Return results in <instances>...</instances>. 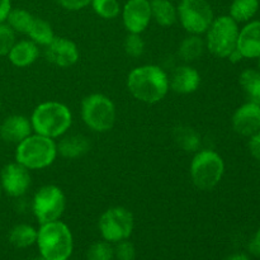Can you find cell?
Listing matches in <instances>:
<instances>
[{"mask_svg":"<svg viewBox=\"0 0 260 260\" xmlns=\"http://www.w3.org/2000/svg\"><path fill=\"white\" fill-rule=\"evenodd\" d=\"M128 93L145 104H156L169 93V75L159 65L137 66L127 76Z\"/></svg>","mask_w":260,"mask_h":260,"instance_id":"obj_1","label":"cell"},{"mask_svg":"<svg viewBox=\"0 0 260 260\" xmlns=\"http://www.w3.org/2000/svg\"><path fill=\"white\" fill-rule=\"evenodd\" d=\"M35 134L58 140L66 135L73 124V113L66 104L56 101L38 104L30 116Z\"/></svg>","mask_w":260,"mask_h":260,"instance_id":"obj_2","label":"cell"},{"mask_svg":"<svg viewBox=\"0 0 260 260\" xmlns=\"http://www.w3.org/2000/svg\"><path fill=\"white\" fill-rule=\"evenodd\" d=\"M36 245L46 260H69L74 250L73 234L61 220L42 223L37 230Z\"/></svg>","mask_w":260,"mask_h":260,"instance_id":"obj_3","label":"cell"},{"mask_svg":"<svg viewBox=\"0 0 260 260\" xmlns=\"http://www.w3.org/2000/svg\"><path fill=\"white\" fill-rule=\"evenodd\" d=\"M57 155L56 140L35 132L15 147V161L28 170H42L51 167Z\"/></svg>","mask_w":260,"mask_h":260,"instance_id":"obj_4","label":"cell"},{"mask_svg":"<svg viewBox=\"0 0 260 260\" xmlns=\"http://www.w3.org/2000/svg\"><path fill=\"white\" fill-rule=\"evenodd\" d=\"M225 162L215 150L203 149L194 152L189 165V175L193 185L200 190H212L222 180Z\"/></svg>","mask_w":260,"mask_h":260,"instance_id":"obj_5","label":"cell"},{"mask_svg":"<svg viewBox=\"0 0 260 260\" xmlns=\"http://www.w3.org/2000/svg\"><path fill=\"white\" fill-rule=\"evenodd\" d=\"M80 113L84 124L96 134L111 131L117 119L116 104L102 93L86 95L81 102Z\"/></svg>","mask_w":260,"mask_h":260,"instance_id":"obj_6","label":"cell"},{"mask_svg":"<svg viewBox=\"0 0 260 260\" xmlns=\"http://www.w3.org/2000/svg\"><path fill=\"white\" fill-rule=\"evenodd\" d=\"M239 30V23L230 15L216 17L205 33L206 50L218 58H228L236 50Z\"/></svg>","mask_w":260,"mask_h":260,"instance_id":"obj_7","label":"cell"},{"mask_svg":"<svg viewBox=\"0 0 260 260\" xmlns=\"http://www.w3.org/2000/svg\"><path fill=\"white\" fill-rule=\"evenodd\" d=\"M66 208V196L60 187L47 184L35 193L32 212L40 225L61 220Z\"/></svg>","mask_w":260,"mask_h":260,"instance_id":"obj_8","label":"cell"},{"mask_svg":"<svg viewBox=\"0 0 260 260\" xmlns=\"http://www.w3.org/2000/svg\"><path fill=\"white\" fill-rule=\"evenodd\" d=\"M134 228V215L128 208L122 206H114L106 210L98 221V229L102 238L111 244L129 239Z\"/></svg>","mask_w":260,"mask_h":260,"instance_id":"obj_9","label":"cell"},{"mask_svg":"<svg viewBox=\"0 0 260 260\" xmlns=\"http://www.w3.org/2000/svg\"><path fill=\"white\" fill-rule=\"evenodd\" d=\"M177 10L178 20L189 35H205L215 19L208 0H180Z\"/></svg>","mask_w":260,"mask_h":260,"instance_id":"obj_10","label":"cell"},{"mask_svg":"<svg viewBox=\"0 0 260 260\" xmlns=\"http://www.w3.org/2000/svg\"><path fill=\"white\" fill-rule=\"evenodd\" d=\"M32 183L30 170L19 162H9L0 172L2 190L12 198H20L28 192Z\"/></svg>","mask_w":260,"mask_h":260,"instance_id":"obj_11","label":"cell"},{"mask_svg":"<svg viewBox=\"0 0 260 260\" xmlns=\"http://www.w3.org/2000/svg\"><path fill=\"white\" fill-rule=\"evenodd\" d=\"M121 15L127 32L141 35L152 20L150 0H127L122 7Z\"/></svg>","mask_w":260,"mask_h":260,"instance_id":"obj_12","label":"cell"},{"mask_svg":"<svg viewBox=\"0 0 260 260\" xmlns=\"http://www.w3.org/2000/svg\"><path fill=\"white\" fill-rule=\"evenodd\" d=\"M45 57L52 65L66 69L78 62L80 52L74 41L66 37H55L45 47Z\"/></svg>","mask_w":260,"mask_h":260,"instance_id":"obj_13","label":"cell"},{"mask_svg":"<svg viewBox=\"0 0 260 260\" xmlns=\"http://www.w3.org/2000/svg\"><path fill=\"white\" fill-rule=\"evenodd\" d=\"M234 131L244 137H251L260 131V104L248 103L239 107L231 118Z\"/></svg>","mask_w":260,"mask_h":260,"instance_id":"obj_14","label":"cell"},{"mask_svg":"<svg viewBox=\"0 0 260 260\" xmlns=\"http://www.w3.org/2000/svg\"><path fill=\"white\" fill-rule=\"evenodd\" d=\"M201 74L189 63H184L174 69L169 76L170 90L182 95H188L198 90L201 85Z\"/></svg>","mask_w":260,"mask_h":260,"instance_id":"obj_15","label":"cell"},{"mask_svg":"<svg viewBox=\"0 0 260 260\" xmlns=\"http://www.w3.org/2000/svg\"><path fill=\"white\" fill-rule=\"evenodd\" d=\"M30 134H33L30 119L23 114L5 117L0 123V139L7 144L18 145Z\"/></svg>","mask_w":260,"mask_h":260,"instance_id":"obj_16","label":"cell"},{"mask_svg":"<svg viewBox=\"0 0 260 260\" xmlns=\"http://www.w3.org/2000/svg\"><path fill=\"white\" fill-rule=\"evenodd\" d=\"M236 50L244 58L260 57V20L248 22L239 30Z\"/></svg>","mask_w":260,"mask_h":260,"instance_id":"obj_17","label":"cell"},{"mask_svg":"<svg viewBox=\"0 0 260 260\" xmlns=\"http://www.w3.org/2000/svg\"><path fill=\"white\" fill-rule=\"evenodd\" d=\"M38 56H40V46L28 38V40L17 41L7 57L13 66L23 69L33 65L37 61Z\"/></svg>","mask_w":260,"mask_h":260,"instance_id":"obj_18","label":"cell"},{"mask_svg":"<svg viewBox=\"0 0 260 260\" xmlns=\"http://www.w3.org/2000/svg\"><path fill=\"white\" fill-rule=\"evenodd\" d=\"M56 144L57 154L69 160L79 159L90 150V141L84 135H63Z\"/></svg>","mask_w":260,"mask_h":260,"instance_id":"obj_19","label":"cell"},{"mask_svg":"<svg viewBox=\"0 0 260 260\" xmlns=\"http://www.w3.org/2000/svg\"><path fill=\"white\" fill-rule=\"evenodd\" d=\"M206 51L205 38L201 35H189L185 36L179 43L178 47V56L184 61L185 63L194 62L200 60Z\"/></svg>","mask_w":260,"mask_h":260,"instance_id":"obj_20","label":"cell"},{"mask_svg":"<svg viewBox=\"0 0 260 260\" xmlns=\"http://www.w3.org/2000/svg\"><path fill=\"white\" fill-rule=\"evenodd\" d=\"M152 20L161 27H170L178 20L177 7L170 0H150Z\"/></svg>","mask_w":260,"mask_h":260,"instance_id":"obj_21","label":"cell"},{"mask_svg":"<svg viewBox=\"0 0 260 260\" xmlns=\"http://www.w3.org/2000/svg\"><path fill=\"white\" fill-rule=\"evenodd\" d=\"M8 240L14 248L27 249L37 241V230L28 223H18L10 229Z\"/></svg>","mask_w":260,"mask_h":260,"instance_id":"obj_22","label":"cell"},{"mask_svg":"<svg viewBox=\"0 0 260 260\" xmlns=\"http://www.w3.org/2000/svg\"><path fill=\"white\" fill-rule=\"evenodd\" d=\"M174 142L185 152H197L201 149V136L193 127L178 126L173 131Z\"/></svg>","mask_w":260,"mask_h":260,"instance_id":"obj_23","label":"cell"},{"mask_svg":"<svg viewBox=\"0 0 260 260\" xmlns=\"http://www.w3.org/2000/svg\"><path fill=\"white\" fill-rule=\"evenodd\" d=\"M239 83L249 102L260 104V71L246 69L239 76Z\"/></svg>","mask_w":260,"mask_h":260,"instance_id":"obj_24","label":"cell"},{"mask_svg":"<svg viewBox=\"0 0 260 260\" xmlns=\"http://www.w3.org/2000/svg\"><path fill=\"white\" fill-rule=\"evenodd\" d=\"M27 37L38 46L46 47L56 37L53 28L47 20L36 17L27 33Z\"/></svg>","mask_w":260,"mask_h":260,"instance_id":"obj_25","label":"cell"},{"mask_svg":"<svg viewBox=\"0 0 260 260\" xmlns=\"http://www.w3.org/2000/svg\"><path fill=\"white\" fill-rule=\"evenodd\" d=\"M260 0H234L230 5V17L236 23H248L258 13Z\"/></svg>","mask_w":260,"mask_h":260,"instance_id":"obj_26","label":"cell"},{"mask_svg":"<svg viewBox=\"0 0 260 260\" xmlns=\"http://www.w3.org/2000/svg\"><path fill=\"white\" fill-rule=\"evenodd\" d=\"M35 18L36 17L32 13L23 9V8H12V10H10L9 14H8L5 23H7L15 33H20V35L27 36L28 30H29Z\"/></svg>","mask_w":260,"mask_h":260,"instance_id":"obj_27","label":"cell"},{"mask_svg":"<svg viewBox=\"0 0 260 260\" xmlns=\"http://www.w3.org/2000/svg\"><path fill=\"white\" fill-rule=\"evenodd\" d=\"M90 5L94 13L103 19H114L122 10L118 0H91Z\"/></svg>","mask_w":260,"mask_h":260,"instance_id":"obj_28","label":"cell"},{"mask_svg":"<svg viewBox=\"0 0 260 260\" xmlns=\"http://www.w3.org/2000/svg\"><path fill=\"white\" fill-rule=\"evenodd\" d=\"M113 245L106 240L95 241L86 251V260H113Z\"/></svg>","mask_w":260,"mask_h":260,"instance_id":"obj_29","label":"cell"},{"mask_svg":"<svg viewBox=\"0 0 260 260\" xmlns=\"http://www.w3.org/2000/svg\"><path fill=\"white\" fill-rule=\"evenodd\" d=\"M145 41L139 33H128L124 38L123 50L127 56L134 58H139L145 52Z\"/></svg>","mask_w":260,"mask_h":260,"instance_id":"obj_30","label":"cell"},{"mask_svg":"<svg viewBox=\"0 0 260 260\" xmlns=\"http://www.w3.org/2000/svg\"><path fill=\"white\" fill-rule=\"evenodd\" d=\"M15 42H17V33L5 22L0 23V57L7 56Z\"/></svg>","mask_w":260,"mask_h":260,"instance_id":"obj_31","label":"cell"},{"mask_svg":"<svg viewBox=\"0 0 260 260\" xmlns=\"http://www.w3.org/2000/svg\"><path fill=\"white\" fill-rule=\"evenodd\" d=\"M114 259L116 260H135L136 259V249L135 245L127 240L118 241L113 246Z\"/></svg>","mask_w":260,"mask_h":260,"instance_id":"obj_32","label":"cell"},{"mask_svg":"<svg viewBox=\"0 0 260 260\" xmlns=\"http://www.w3.org/2000/svg\"><path fill=\"white\" fill-rule=\"evenodd\" d=\"M56 2L63 9L70 10V12H79L89 7L91 0H56Z\"/></svg>","mask_w":260,"mask_h":260,"instance_id":"obj_33","label":"cell"},{"mask_svg":"<svg viewBox=\"0 0 260 260\" xmlns=\"http://www.w3.org/2000/svg\"><path fill=\"white\" fill-rule=\"evenodd\" d=\"M249 150H250L251 155L260 161V131L258 134H255L254 136L250 137V141H249Z\"/></svg>","mask_w":260,"mask_h":260,"instance_id":"obj_34","label":"cell"},{"mask_svg":"<svg viewBox=\"0 0 260 260\" xmlns=\"http://www.w3.org/2000/svg\"><path fill=\"white\" fill-rule=\"evenodd\" d=\"M249 251L253 254L254 256H259L260 258V229L256 231L254 238L251 239L250 244H249Z\"/></svg>","mask_w":260,"mask_h":260,"instance_id":"obj_35","label":"cell"},{"mask_svg":"<svg viewBox=\"0 0 260 260\" xmlns=\"http://www.w3.org/2000/svg\"><path fill=\"white\" fill-rule=\"evenodd\" d=\"M10 10H12V0H0V23L7 20Z\"/></svg>","mask_w":260,"mask_h":260,"instance_id":"obj_36","label":"cell"},{"mask_svg":"<svg viewBox=\"0 0 260 260\" xmlns=\"http://www.w3.org/2000/svg\"><path fill=\"white\" fill-rule=\"evenodd\" d=\"M229 60L231 61V62H234V63H236V62H239V61H241L243 60V56H241V53L239 52L238 50H235V51H233V52L230 53V56H229Z\"/></svg>","mask_w":260,"mask_h":260,"instance_id":"obj_37","label":"cell"},{"mask_svg":"<svg viewBox=\"0 0 260 260\" xmlns=\"http://www.w3.org/2000/svg\"><path fill=\"white\" fill-rule=\"evenodd\" d=\"M225 260H251V259L249 258L248 255H245V254L238 253V254H233V255H229Z\"/></svg>","mask_w":260,"mask_h":260,"instance_id":"obj_38","label":"cell"},{"mask_svg":"<svg viewBox=\"0 0 260 260\" xmlns=\"http://www.w3.org/2000/svg\"><path fill=\"white\" fill-rule=\"evenodd\" d=\"M30 260H46L45 258H43V256H36V258H33V259H30Z\"/></svg>","mask_w":260,"mask_h":260,"instance_id":"obj_39","label":"cell"},{"mask_svg":"<svg viewBox=\"0 0 260 260\" xmlns=\"http://www.w3.org/2000/svg\"><path fill=\"white\" fill-rule=\"evenodd\" d=\"M2 193H3V190H2V185H0V198H2Z\"/></svg>","mask_w":260,"mask_h":260,"instance_id":"obj_40","label":"cell"},{"mask_svg":"<svg viewBox=\"0 0 260 260\" xmlns=\"http://www.w3.org/2000/svg\"><path fill=\"white\" fill-rule=\"evenodd\" d=\"M260 58V57H259ZM259 71H260V61H259Z\"/></svg>","mask_w":260,"mask_h":260,"instance_id":"obj_41","label":"cell"},{"mask_svg":"<svg viewBox=\"0 0 260 260\" xmlns=\"http://www.w3.org/2000/svg\"><path fill=\"white\" fill-rule=\"evenodd\" d=\"M0 108H2V102H0Z\"/></svg>","mask_w":260,"mask_h":260,"instance_id":"obj_42","label":"cell"}]
</instances>
